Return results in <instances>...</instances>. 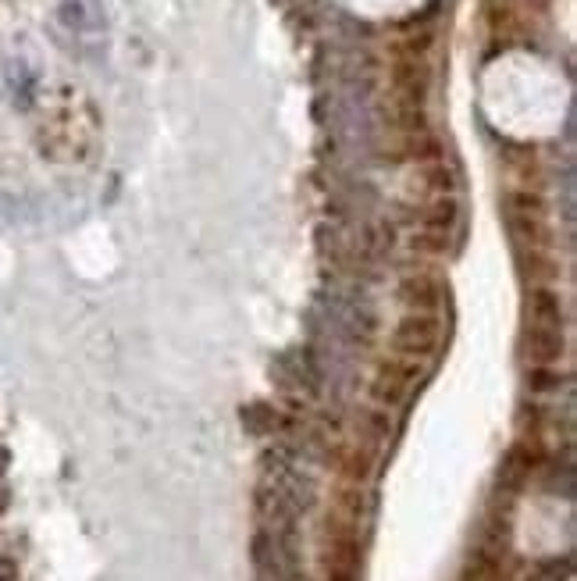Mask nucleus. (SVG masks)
I'll return each instance as SVG.
<instances>
[{
    "label": "nucleus",
    "instance_id": "1",
    "mask_svg": "<svg viewBox=\"0 0 577 581\" xmlns=\"http://www.w3.org/2000/svg\"><path fill=\"white\" fill-rule=\"evenodd\" d=\"M435 346H439V325H435V318L417 314V318H407L399 325V350L407 353V357L421 361V357L435 353Z\"/></svg>",
    "mask_w": 577,
    "mask_h": 581
}]
</instances>
